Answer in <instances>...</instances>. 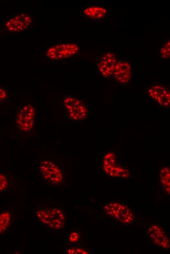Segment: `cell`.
<instances>
[{
  "label": "cell",
  "mask_w": 170,
  "mask_h": 254,
  "mask_svg": "<svg viewBox=\"0 0 170 254\" xmlns=\"http://www.w3.org/2000/svg\"><path fill=\"white\" fill-rule=\"evenodd\" d=\"M131 73V67L128 62L119 61L115 66L113 74L118 82L125 84L129 81Z\"/></svg>",
  "instance_id": "7c38bea8"
},
{
  "label": "cell",
  "mask_w": 170,
  "mask_h": 254,
  "mask_svg": "<svg viewBox=\"0 0 170 254\" xmlns=\"http://www.w3.org/2000/svg\"><path fill=\"white\" fill-rule=\"evenodd\" d=\"M103 169L105 173L112 178H127L129 174L127 168L117 163L116 156L113 152H108L105 154Z\"/></svg>",
  "instance_id": "52a82bcc"
},
{
  "label": "cell",
  "mask_w": 170,
  "mask_h": 254,
  "mask_svg": "<svg viewBox=\"0 0 170 254\" xmlns=\"http://www.w3.org/2000/svg\"><path fill=\"white\" fill-rule=\"evenodd\" d=\"M147 233L153 243L163 249L170 248V240L165 230L160 226L152 225L147 229Z\"/></svg>",
  "instance_id": "9c48e42d"
},
{
  "label": "cell",
  "mask_w": 170,
  "mask_h": 254,
  "mask_svg": "<svg viewBox=\"0 0 170 254\" xmlns=\"http://www.w3.org/2000/svg\"><path fill=\"white\" fill-rule=\"evenodd\" d=\"M160 179L165 190L168 194L170 192V168L165 167L161 169Z\"/></svg>",
  "instance_id": "5bb4252c"
},
{
  "label": "cell",
  "mask_w": 170,
  "mask_h": 254,
  "mask_svg": "<svg viewBox=\"0 0 170 254\" xmlns=\"http://www.w3.org/2000/svg\"><path fill=\"white\" fill-rule=\"evenodd\" d=\"M32 17L27 13L16 14L4 22L5 28L9 32H20L28 30L33 23Z\"/></svg>",
  "instance_id": "ba28073f"
},
{
  "label": "cell",
  "mask_w": 170,
  "mask_h": 254,
  "mask_svg": "<svg viewBox=\"0 0 170 254\" xmlns=\"http://www.w3.org/2000/svg\"><path fill=\"white\" fill-rule=\"evenodd\" d=\"M170 42H168L161 49L160 56L163 59L168 58L170 57Z\"/></svg>",
  "instance_id": "ac0fdd59"
},
{
  "label": "cell",
  "mask_w": 170,
  "mask_h": 254,
  "mask_svg": "<svg viewBox=\"0 0 170 254\" xmlns=\"http://www.w3.org/2000/svg\"><path fill=\"white\" fill-rule=\"evenodd\" d=\"M80 51L79 46L73 42H61L50 45L43 55L44 60L57 62L73 56Z\"/></svg>",
  "instance_id": "7a4b0ae2"
},
{
  "label": "cell",
  "mask_w": 170,
  "mask_h": 254,
  "mask_svg": "<svg viewBox=\"0 0 170 254\" xmlns=\"http://www.w3.org/2000/svg\"><path fill=\"white\" fill-rule=\"evenodd\" d=\"M69 254H87L89 252L84 248L78 247H72L67 249L66 251Z\"/></svg>",
  "instance_id": "2e32d148"
},
{
  "label": "cell",
  "mask_w": 170,
  "mask_h": 254,
  "mask_svg": "<svg viewBox=\"0 0 170 254\" xmlns=\"http://www.w3.org/2000/svg\"><path fill=\"white\" fill-rule=\"evenodd\" d=\"M117 62L116 57L114 54L110 52L106 54L98 64L99 72L105 77L111 76Z\"/></svg>",
  "instance_id": "8fae6325"
},
{
  "label": "cell",
  "mask_w": 170,
  "mask_h": 254,
  "mask_svg": "<svg viewBox=\"0 0 170 254\" xmlns=\"http://www.w3.org/2000/svg\"><path fill=\"white\" fill-rule=\"evenodd\" d=\"M8 97L7 90L2 86L0 85V103L6 101Z\"/></svg>",
  "instance_id": "d6986e66"
},
{
  "label": "cell",
  "mask_w": 170,
  "mask_h": 254,
  "mask_svg": "<svg viewBox=\"0 0 170 254\" xmlns=\"http://www.w3.org/2000/svg\"><path fill=\"white\" fill-rule=\"evenodd\" d=\"M82 14L86 17L98 20L104 18L107 14V11L100 6H91L83 10Z\"/></svg>",
  "instance_id": "4fadbf2b"
},
{
  "label": "cell",
  "mask_w": 170,
  "mask_h": 254,
  "mask_svg": "<svg viewBox=\"0 0 170 254\" xmlns=\"http://www.w3.org/2000/svg\"><path fill=\"white\" fill-rule=\"evenodd\" d=\"M63 104L66 114L72 121L80 122L87 117L88 108L82 100L69 95L64 97Z\"/></svg>",
  "instance_id": "5b68a950"
},
{
  "label": "cell",
  "mask_w": 170,
  "mask_h": 254,
  "mask_svg": "<svg viewBox=\"0 0 170 254\" xmlns=\"http://www.w3.org/2000/svg\"><path fill=\"white\" fill-rule=\"evenodd\" d=\"M11 215L10 212L4 211L0 213V234L5 233L10 227Z\"/></svg>",
  "instance_id": "9a60e30c"
},
{
  "label": "cell",
  "mask_w": 170,
  "mask_h": 254,
  "mask_svg": "<svg viewBox=\"0 0 170 254\" xmlns=\"http://www.w3.org/2000/svg\"><path fill=\"white\" fill-rule=\"evenodd\" d=\"M9 180L6 175L0 172V191L6 189L9 186Z\"/></svg>",
  "instance_id": "e0dca14e"
},
{
  "label": "cell",
  "mask_w": 170,
  "mask_h": 254,
  "mask_svg": "<svg viewBox=\"0 0 170 254\" xmlns=\"http://www.w3.org/2000/svg\"><path fill=\"white\" fill-rule=\"evenodd\" d=\"M39 172L47 183L54 186L59 185L63 181V173L59 166L53 161L43 159L39 165Z\"/></svg>",
  "instance_id": "277c9868"
},
{
  "label": "cell",
  "mask_w": 170,
  "mask_h": 254,
  "mask_svg": "<svg viewBox=\"0 0 170 254\" xmlns=\"http://www.w3.org/2000/svg\"><path fill=\"white\" fill-rule=\"evenodd\" d=\"M104 211L107 215L124 224L129 225L135 219V216L133 211L123 203H108L104 206Z\"/></svg>",
  "instance_id": "8992f818"
},
{
  "label": "cell",
  "mask_w": 170,
  "mask_h": 254,
  "mask_svg": "<svg viewBox=\"0 0 170 254\" xmlns=\"http://www.w3.org/2000/svg\"><path fill=\"white\" fill-rule=\"evenodd\" d=\"M36 109L32 103L27 102L19 108L15 118L16 125L20 131L29 132L33 128Z\"/></svg>",
  "instance_id": "3957f363"
},
{
  "label": "cell",
  "mask_w": 170,
  "mask_h": 254,
  "mask_svg": "<svg viewBox=\"0 0 170 254\" xmlns=\"http://www.w3.org/2000/svg\"><path fill=\"white\" fill-rule=\"evenodd\" d=\"M149 96L162 106L169 107L170 105V94L163 86L155 85L148 90Z\"/></svg>",
  "instance_id": "30bf717a"
},
{
  "label": "cell",
  "mask_w": 170,
  "mask_h": 254,
  "mask_svg": "<svg viewBox=\"0 0 170 254\" xmlns=\"http://www.w3.org/2000/svg\"><path fill=\"white\" fill-rule=\"evenodd\" d=\"M36 218L42 225L54 230L63 229L65 223L64 212L57 207L43 208L35 212Z\"/></svg>",
  "instance_id": "6da1fadb"
},
{
  "label": "cell",
  "mask_w": 170,
  "mask_h": 254,
  "mask_svg": "<svg viewBox=\"0 0 170 254\" xmlns=\"http://www.w3.org/2000/svg\"><path fill=\"white\" fill-rule=\"evenodd\" d=\"M80 238V234L77 232H72L69 235L68 239L69 241L72 243L78 242Z\"/></svg>",
  "instance_id": "ffe728a7"
}]
</instances>
